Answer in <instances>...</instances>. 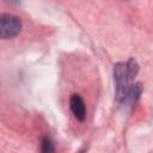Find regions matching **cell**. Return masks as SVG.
Returning <instances> with one entry per match:
<instances>
[{
    "label": "cell",
    "mask_w": 153,
    "mask_h": 153,
    "mask_svg": "<svg viewBox=\"0 0 153 153\" xmlns=\"http://www.w3.org/2000/svg\"><path fill=\"white\" fill-rule=\"evenodd\" d=\"M139 73V63L134 57H130L126 63L118 62L114 66V79L116 82V98H120L124 91L133 84V80Z\"/></svg>",
    "instance_id": "1"
},
{
    "label": "cell",
    "mask_w": 153,
    "mask_h": 153,
    "mask_svg": "<svg viewBox=\"0 0 153 153\" xmlns=\"http://www.w3.org/2000/svg\"><path fill=\"white\" fill-rule=\"evenodd\" d=\"M41 153H55V146L51 139L43 137L41 141Z\"/></svg>",
    "instance_id": "5"
},
{
    "label": "cell",
    "mask_w": 153,
    "mask_h": 153,
    "mask_svg": "<svg viewBox=\"0 0 153 153\" xmlns=\"http://www.w3.org/2000/svg\"><path fill=\"white\" fill-rule=\"evenodd\" d=\"M142 93V85L140 82H135V84H131L126 91L124 93L117 98V102L121 103L122 105H133L135 104V102L140 98Z\"/></svg>",
    "instance_id": "3"
},
{
    "label": "cell",
    "mask_w": 153,
    "mask_h": 153,
    "mask_svg": "<svg viewBox=\"0 0 153 153\" xmlns=\"http://www.w3.org/2000/svg\"><path fill=\"white\" fill-rule=\"evenodd\" d=\"M69 105H71V110H72L73 115L75 116V118L78 121L82 122L85 120V117H86V108H85L84 99L79 94H73L71 97Z\"/></svg>",
    "instance_id": "4"
},
{
    "label": "cell",
    "mask_w": 153,
    "mask_h": 153,
    "mask_svg": "<svg viewBox=\"0 0 153 153\" xmlns=\"http://www.w3.org/2000/svg\"><path fill=\"white\" fill-rule=\"evenodd\" d=\"M22 30V20L19 17L4 13L0 16V37L8 39L16 37Z\"/></svg>",
    "instance_id": "2"
}]
</instances>
